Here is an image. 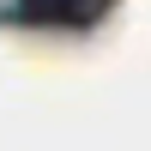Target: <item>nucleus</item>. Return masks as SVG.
I'll return each instance as SVG.
<instances>
[{
  "label": "nucleus",
  "instance_id": "obj_1",
  "mask_svg": "<svg viewBox=\"0 0 151 151\" xmlns=\"http://www.w3.org/2000/svg\"><path fill=\"white\" fill-rule=\"evenodd\" d=\"M79 12H85V0H18L24 24H73Z\"/></svg>",
  "mask_w": 151,
  "mask_h": 151
}]
</instances>
